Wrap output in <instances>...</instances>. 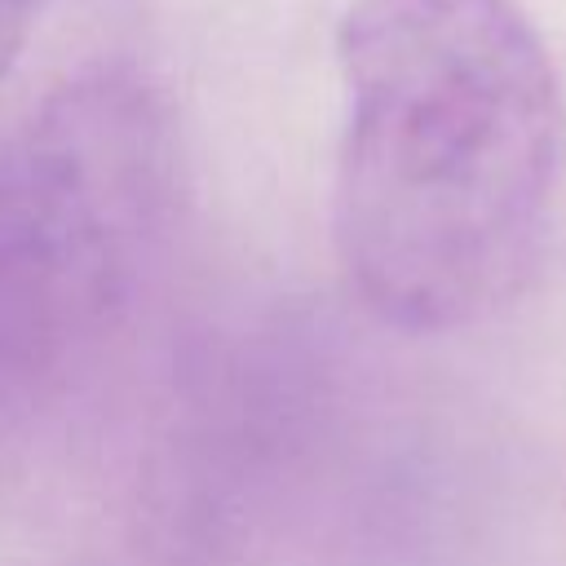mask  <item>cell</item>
Returning <instances> with one entry per match:
<instances>
[{"instance_id": "7a4b0ae2", "label": "cell", "mask_w": 566, "mask_h": 566, "mask_svg": "<svg viewBox=\"0 0 566 566\" xmlns=\"http://www.w3.org/2000/svg\"><path fill=\"white\" fill-rule=\"evenodd\" d=\"M177 190L164 97L124 66L57 84L0 142V429L124 323Z\"/></svg>"}, {"instance_id": "6da1fadb", "label": "cell", "mask_w": 566, "mask_h": 566, "mask_svg": "<svg viewBox=\"0 0 566 566\" xmlns=\"http://www.w3.org/2000/svg\"><path fill=\"white\" fill-rule=\"evenodd\" d=\"M332 243L349 292L416 336L522 296L566 186V88L517 0H349L336 22Z\"/></svg>"}, {"instance_id": "3957f363", "label": "cell", "mask_w": 566, "mask_h": 566, "mask_svg": "<svg viewBox=\"0 0 566 566\" xmlns=\"http://www.w3.org/2000/svg\"><path fill=\"white\" fill-rule=\"evenodd\" d=\"M35 13H40V0H0V80L22 57L31 27H35Z\"/></svg>"}]
</instances>
